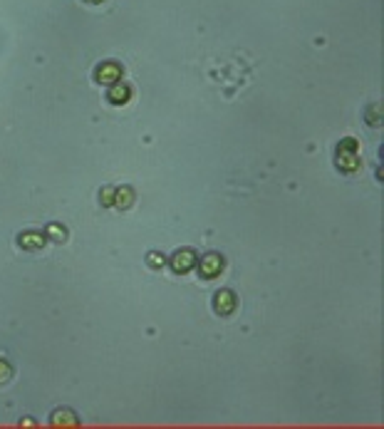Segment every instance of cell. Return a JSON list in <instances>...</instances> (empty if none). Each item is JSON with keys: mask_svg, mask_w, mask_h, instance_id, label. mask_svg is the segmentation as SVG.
Returning <instances> with one entry per match:
<instances>
[{"mask_svg": "<svg viewBox=\"0 0 384 429\" xmlns=\"http://www.w3.org/2000/svg\"><path fill=\"white\" fill-rule=\"evenodd\" d=\"M213 308L218 315H231L233 308H236V298L231 290H218L216 293V300H213Z\"/></svg>", "mask_w": 384, "mask_h": 429, "instance_id": "obj_1", "label": "cell"}, {"mask_svg": "<svg viewBox=\"0 0 384 429\" xmlns=\"http://www.w3.org/2000/svg\"><path fill=\"white\" fill-rule=\"evenodd\" d=\"M191 265H194V251H178L176 256L171 258V268L176 271V273H186V271H191Z\"/></svg>", "mask_w": 384, "mask_h": 429, "instance_id": "obj_2", "label": "cell"}, {"mask_svg": "<svg viewBox=\"0 0 384 429\" xmlns=\"http://www.w3.org/2000/svg\"><path fill=\"white\" fill-rule=\"evenodd\" d=\"M223 271V258L218 256H206L201 260V276H206V278H213V276H218Z\"/></svg>", "mask_w": 384, "mask_h": 429, "instance_id": "obj_3", "label": "cell"}, {"mask_svg": "<svg viewBox=\"0 0 384 429\" xmlns=\"http://www.w3.org/2000/svg\"><path fill=\"white\" fill-rule=\"evenodd\" d=\"M119 77H121V67L114 65V62H107V65H102L97 70V80L99 82H117Z\"/></svg>", "mask_w": 384, "mask_h": 429, "instance_id": "obj_4", "label": "cell"}, {"mask_svg": "<svg viewBox=\"0 0 384 429\" xmlns=\"http://www.w3.org/2000/svg\"><path fill=\"white\" fill-rule=\"evenodd\" d=\"M20 246L37 251V248L45 246V236H42V233H32V231H30V233H23V236H20Z\"/></svg>", "mask_w": 384, "mask_h": 429, "instance_id": "obj_5", "label": "cell"}, {"mask_svg": "<svg viewBox=\"0 0 384 429\" xmlns=\"http://www.w3.org/2000/svg\"><path fill=\"white\" fill-rule=\"evenodd\" d=\"M109 99H112L114 104H124V102L129 99V89H126L124 85L112 87V92H109Z\"/></svg>", "mask_w": 384, "mask_h": 429, "instance_id": "obj_6", "label": "cell"}, {"mask_svg": "<svg viewBox=\"0 0 384 429\" xmlns=\"http://www.w3.org/2000/svg\"><path fill=\"white\" fill-rule=\"evenodd\" d=\"M340 167H345V169H357V159L352 156V154L340 151Z\"/></svg>", "mask_w": 384, "mask_h": 429, "instance_id": "obj_7", "label": "cell"}, {"mask_svg": "<svg viewBox=\"0 0 384 429\" xmlns=\"http://www.w3.org/2000/svg\"><path fill=\"white\" fill-rule=\"evenodd\" d=\"M129 203H132V191H129V189H121V191H117V206L126 208Z\"/></svg>", "mask_w": 384, "mask_h": 429, "instance_id": "obj_8", "label": "cell"}, {"mask_svg": "<svg viewBox=\"0 0 384 429\" xmlns=\"http://www.w3.org/2000/svg\"><path fill=\"white\" fill-rule=\"evenodd\" d=\"M102 203H104V206L114 203V191H112V189H104V191H102Z\"/></svg>", "mask_w": 384, "mask_h": 429, "instance_id": "obj_9", "label": "cell"}, {"mask_svg": "<svg viewBox=\"0 0 384 429\" xmlns=\"http://www.w3.org/2000/svg\"><path fill=\"white\" fill-rule=\"evenodd\" d=\"M47 233L52 236V241H62V238H65V233L59 231V226H50V229H47Z\"/></svg>", "mask_w": 384, "mask_h": 429, "instance_id": "obj_10", "label": "cell"}, {"mask_svg": "<svg viewBox=\"0 0 384 429\" xmlns=\"http://www.w3.org/2000/svg\"><path fill=\"white\" fill-rule=\"evenodd\" d=\"M8 377H10V367H8V365L0 360V382H5Z\"/></svg>", "mask_w": 384, "mask_h": 429, "instance_id": "obj_11", "label": "cell"}, {"mask_svg": "<svg viewBox=\"0 0 384 429\" xmlns=\"http://www.w3.org/2000/svg\"><path fill=\"white\" fill-rule=\"evenodd\" d=\"M149 263H151L154 268H159V265H161L164 260H161V256H159V253H151V256H149Z\"/></svg>", "mask_w": 384, "mask_h": 429, "instance_id": "obj_12", "label": "cell"}, {"mask_svg": "<svg viewBox=\"0 0 384 429\" xmlns=\"http://www.w3.org/2000/svg\"><path fill=\"white\" fill-rule=\"evenodd\" d=\"M89 3H102V0H89Z\"/></svg>", "mask_w": 384, "mask_h": 429, "instance_id": "obj_13", "label": "cell"}]
</instances>
